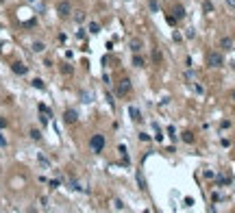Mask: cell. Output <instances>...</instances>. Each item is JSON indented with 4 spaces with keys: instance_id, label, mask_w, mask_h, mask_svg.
Listing matches in <instances>:
<instances>
[{
    "instance_id": "cell-1",
    "label": "cell",
    "mask_w": 235,
    "mask_h": 213,
    "mask_svg": "<svg viewBox=\"0 0 235 213\" xmlns=\"http://www.w3.org/2000/svg\"><path fill=\"white\" fill-rule=\"evenodd\" d=\"M222 63H224V59H222L220 52H209L207 54V65L209 68H220Z\"/></svg>"
},
{
    "instance_id": "cell-2",
    "label": "cell",
    "mask_w": 235,
    "mask_h": 213,
    "mask_svg": "<svg viewBox=\"0 0 235 213\" xmlns=\"http://www.w3.org/2000/svg\"><path fill=\"white\" fill-rule=\"evenodd\" d=\"M89 146L94 152H102V148H105V135H94L89 139Z\"/></svg>"
},
{
    "instance_id": "cell-3",
    "label": "cell",
    "mask_w": 235,
    "mask_h": 213,
    "mask_svg": "<svg viewBox=\"0 0 235 213\" xmlns=\"http://www.w3.org/2000/svg\"><path fill=\"white\" fill-rule=\"evenodd\" d=\"M128 91H131V81L128 78H122L118 83V87H116V96H126Z\"/></svg>"
},
{
    "instance_id": "cell-4",
    "label": "cell",
    "mask_w": 235,
    "mask_h": 213,
    "mask_svg": "<svg viewBox=\"0 0 235 213\" xmlns=\"http://www.w3.org/2000/svg\"><path fill=\"white\" fill-rule=\"evenodd\" d=\"M76 111H72V109H68V111H65V115H63V120H65V122H68V124H74V122H76Z\"/></svg>"
},
{
    "instance_id": "cell-5",
    "label": "cell",
    "mask_w": 235,
    "mask_h": 213,
    "mask_svg": "<svg viewBox=\"0 0 235 213\" xmlns=\"http://www.w3.org/2000/svg\"><path fill=\"white\" fill-rule=\"evenodd\" d=\"M57 11H59V15H63V17H68V15H70V2H59V7H57Z\"/></svg>"
},
{
    "instance_id": "cell-6",
    "label": "cell",
    "mask_w": 235,
    "mask_h": 213,
    "mask_svg": "<svg viewBox=\"0 0 235 213\" xmlns=\"http://www.w3.org/2000/svg\"><path fill=\"white\" fill-rule=\"evenodd\" d=\"M11 70H13L15 74H26V72H29V68H26V65H22V63H13V65H11Z\"/></svg>"
},
{
    "instance_id": "cell-7",
    "label": "cell",
    "mask_w": 235,
    "mask_h": 213,
    "mask_svg": "<svg viewBox=\"0 0 235 213\" xmlns=\"http://www.w3.org/2000/svg\"><path fill=\"white\" fill-rule=\"evenodd\" d=\"M220 46H222L224 50H231V48H233V39H231V37H222V39H220Z\"/></svg>"
},
{
    "instance_id": "cell-8",
    "label": "cell",
    "mask_w": 235,
    "mask_h": 213,
    "mask_svg": "<svg viewBox=\"0 0 235 213\" xmlns=\"http://www.w3.org/2000/svg\"><path fill=\"white\" fill-rule=\"evenodd\" d=\"M131 50L137 54L139 50H142V41H139V39H131Z\"/></svg>"
},
{
    "instance_id": "cell-9",
    "label": "cell",
    "mask_w": 235,
    "mask_h": 213,
    "mask_svg": "<svg viewBox=\"0 0 235 213\" xmlns=\"http://www.w3.org/2000/svg\"><path fill=\"white\" fill-rule=\"evenodd\" d=\"M128 113H131V117H133L135 122H142V117H139V111H137V109L131 107V109H128Z\"/></svg>"
},
{
    "instance_id": "cell-10",
    "label": "cell",
    "mask_w": 235,
    "mask_h": 213,
    "mask_svg": "<svg viewBox=\"0 0 235 213\" xmlns=\"http://www.w3.org/2000/svg\"><path fill=\"white\" fill-rule=\"evenodd\" d=\"M174 17H176V20L185 17V9H183V7H176V9H174Z\"/></svg>"
},
{
    "instance_id": "cell-11",
    "label": "cell",
    "mask_w": 235,
    "mask_h": 213,
    "mask_svg": "<svg viewBox=\"0 0 235 213\" xmlns=\"http://www.w3.org/2000/svg\"><path fill=\"white\" fill-rule=\"evenodd\" d=\"M181 139H183L185 144H192V141H194V135H192L190 131H187V133H183V135H181Z\"/></svg>"
},
{
    "instance_id": "cell-12",
    "label": "cell",
    "mask_w": 235,
    "mask_h": 213,
    "mask_svg": "<svg viewBox=\"0 0 235 213\" xmlns=\"http://www.w3.org/2000/svg\"><path fill=\"white\" fill-rule=\"evenodd\" d=\"M137 183H139V189H146V181H144V174L137 172Z\"/></svg>"
},
{
    "instance_id": "cell-13",
    "label": "cell",
    "mask_w": 235,
    "mask_h": 213,
    "mask_svg": "<svg viewBox=\"0 0 235 213\" xmlns=\"http://www.w3.org/2000/svg\"><path fill=\"white\" fill-rule=\"evenodd\" d=\"M133 65H135V68H144V59L135 54V57H133Z\"/></svg>"
},
{
    "instance_id": "cell-14",
    "label": "cell",
    "mask_w": 235,
    "mask_h": 213,
    "mask_svg": "<svg viewBox=\"0 0 235 213\" xmlns=\"http://www.w3.org/2000/svg\"><path fill=\"white\" fill-rule=\"evenodd\" d=\"M33 87H37V89H44V81H42V78H35V81H33Z\"/></svg>"
},
{
    "instance_id": "cell-15",
    "label": "cell",
    "mask_w": 235,
    "mask_h": 213,
    "mask_svg": "<svg viewBox=\"0 0 235 213\" xmlns=\"http://www.w3.org/2000/svg\"><path fill=\"white\" fill-rule=\"evenodd\" d=\"M83 102H91V94H89V91H83Z\"/></svg>"
},
{
    "instance_id": "cell-16",
    "label": "cell",
    "mask_w": 235,
    "mask_h": 213,
    "mask_svg": "<svg viewBox=\"0 0 235 213\" xmlns=\"http://www.w3.org/2000/svg\"><path fill=\"white\" fill-rule=\"evenodd\" d=\"M203 9H205V11H213V5L209 2V0H205V2H203Z\"/></svg>"
},
{
    "instance_id": "cell-17",
    "label": "cell",
    "mask_w": 235,
    "mask_h": 213,
    "mask_svg": "<svg viewBox=\"0 0 235 213\" xmlns=\"http://www.w3.org/2000/svg\"><path fill=\"white\" fill-rule=\"evenodd\" d=\"M218 183L220 185H227V183H231V176H218Z\"/></svg>"
},
{
    "instance_id": "cell-18",
    "label": "cell",
    "mask_w": 235,
    "mask_h": 213,
    "mask_svg": "<svg viewBox=\"0 0 235 213\" xmlns=\"http://www.w3.org/2000/svg\"><path fill=\"white\" fill-rule=\"evenodd\" d=\"M89 31H91V33H98V31H100V26L94 22V24H89Z\"/></svg>"
},
{
    "instance_id": "cell-19",
    "label": "cell",
    "mask_w": 235,
    "mask_h": 213,
    "mask_svg": "<svg viewBox=\"0 0 235 213\" xmlns=\"http://www.w3.org/2000/svg\"><path fill=\"white\" fill-rule=\"evenodd\" d=\"M33 50H35V52H42V50H44V44H35Z\"/></svg>"
},
{
    "instance_id": "cell-20",
    "label": "cell",
    "mask_w": 235,
    "mask_h": 213,
    "mask_svg": "<svg viewBox=\"0 0 235 213\" xmlns=\"http://www.w3.org/2000/svg\"><path fill=\"white\" fill-rule=\"evenodd\" d=\"M31 137H33V139H39L42 133H39V131H31Z\"/></svg>"
},
{
    "instance_id": "cell-21",
    "label": "cell",
    "mask_w": 235,
    "mask_h": 213,
    "mask_svg": "<svg viewBox=\"0 0 235 213\" xmlns=\"http://www.w3.org/2000/svg\"><path fill=\"white\" fill-rule=\"evenodd\" d=\"M61 72H65V74H70V72H72V68L68 65V63H65V65H61Z\"/></svg>"
},
{
    "instance_id": "cell-22",
    "label": "cell",
    "mask_w": 235,
    "mask_h": 213,
    "mask_svg": "<svg viewBox=\"0 0 235 213\" xmlns=\"http://www.w3.org/2000/svg\"><path fill=\"white\" fill-rule=\"evenodd\" d=\"M150 9H153V11H157V9H159V5H157V0H150Z\"/></svg>"
},
{
    "instance_id": "cell-23",
    "label": "cell",
    "mask_w": 235,
    "mask_h": 213,
    "mask_svg": "<svg viewBox=\"0 0 235 213\" xmlns=\"http://www.w3.org/2000/svg\"><path fill=\"white\" fill-rule=\"evenodd\" d=\"M5 126H7V120H5V117H0V128H5Z\"/></svg>"
},
{
    "instance_id": "cell-24",
    "label": "cell",
    "mask_w": 235,
    "mask_h": 213,
    "mask_svg": "<svg viewBox=\"0 0 235 213\" xmlns=\"http://www.w3.org/2000/svg\"><path fill=\"white\" fill-rule=\"evenodd\" d=\"M0 146H7V141H5V137L0 135Z\"/></svg>"
},
{
    "instance_id": "cell-25",
    "label": "cell",
    "mask_w": 235,
    "mask_h": 213,
    "mask_svg": "<svg viewBox=\"0 0 235 213\" xmlns=\"http://www.w3.org/2000/svg\"><path fill=\"white\" fill-rule=\"evenodd\" d=\"M233 100H235V91H233Z\"/></svg>"
}]
</instances>
